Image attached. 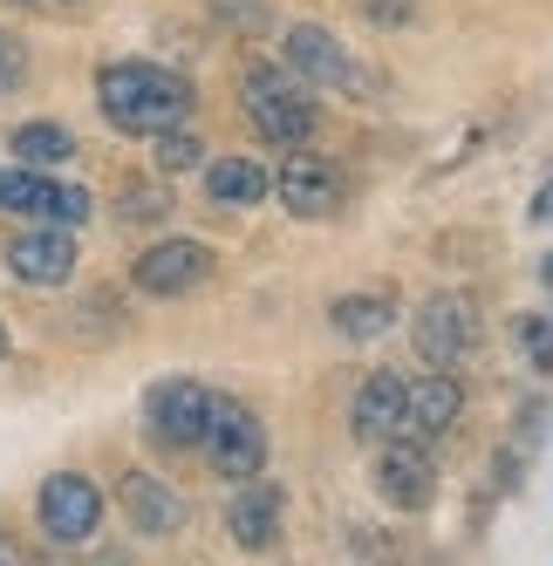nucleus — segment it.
Wrapping results in <instances>:
<instances>
[{
  "label": "nucleus",
  "instance_id": "1",
  "mask_svg": "<svg viewBox=\"0 0 553 566\" xmlns=\"http://www.w3.org/2000/svg\"><path fill=\"white\" fill-rule=\"evenodd\" d=\"M96 103L103 116L124 137H165V130H185L191 116V83L178 69H157V62H109L96 75Z\"/></svg>",
  "mask_w": 553,
  "mask_h": 566
},
{
  "label": "nucleus",
  "instance_id": "2",
  "mask_svg": "<svg viewBox=\"0 0 553 566\" xmlns=\"http://www.w3.org/2000/svg\"><path fill=\"white\" fill-rule=\"evenodd\" d=\"M240 103H247V124L267 144H281V150H301L314 137V124H322V109H314L307 83H294V75L273 69V62H247L240 69Z\"/></svg>",
  "mask_w": 553,
  "mask_h": 566
},
{
  "label": "nucleus",
  "instance_id": "3",
  "mask_svg": "<svg viewBox=\"0 0 553 566\" xmlns=\"http://www.w3.org/2000/svg\"><path fill=\"white\" fill-rule=\"evenodd\" d=\"M206 464L219 471V478H232V484H247V478H260V464H267V423L247 410V402H212V423H206Z\"/></svg>",
  "mask_w": 553,
  "mask_h": 566
},
{
  "label": "nucleus",
  "instance_id": "4",
  "mask_svg": "<svg viewBox=\"0 0 553 566\" xmlns=\"http://www.w3.org/2000/svg\"><path fill=\"white\" fill-rule=\"evenodd\" d=\"M0 212L34 219V226H83L90 219V191L83 185H55L49 171H0Z\"/></svg>",
  "mask_w": 553,
  "mask_h": 566
},
{
  "label": "nucleus",
  "instance_id": "5",
  "mask_svg": "<svg viewBox=\"0 0 553 566\" xmlns=\"http://www.w3.org/2000/svg\"><path fill=\"white\" fill-rule=\"evenodd\" d=\"M212 389L206 382H191V376H165V382H150V396H144V423H150V437L157 443H206V423H212Z\"/></svg>",
  "mask_w": 553,
  "mask_h": 566
},
{
  "label": "nucleus",
  "instance_id": "6",
  "mask_svg": "<svg viewBox=\"0 0 553 566\" xmlns=\"http://www.w3.org/2000/svg\"><path fill=\"white\" fill-rule=\"evenodd\" d=\"M410 335H417V355L430 369H451V361H465L479 348V307L465 294H430L417 307V321H410Z\"/></svg>",
  "mask_w": 553,
  "mask_h": 566
},
{
  "label": "nucleus",
  "instance_id": "7",
  "mask_svg": "<svg viewBox=\"0 0 553 566\" xmlns=\"http://www.w3.org/2000/svg\"><path fill=\"white\" fill-rule=\"evenodd\" d=\"M273 191H281V206L294 219H335L342 212V198H348V178L328 165V157H314V150H294L281 178H273Z\"/></svg>",
  "mask_w": 553,
  "mask_h": 566
},
{
  "label": "nucleus",
  "instance_id": "8",
  "mask_svg": "<svg viewBox=\"0 0 553 566\" xmlns=\"http://www.w3.org/2000/svg\"><path fill=\"white\" fill-rule=\"evenodd\" d=\"M96 518H103V492L83 478V471H55L42 484V533L62 539V546H83L96 533Z\"/></svg>",
  "mask_w": 553,
  "mask_h": 566
},
{
  "label": "nucleus",
  "instance_id": "9",
  "mask_svg": "<svg viewBox=\"0 0 553 566\" xmlns=\"http://www.w3.org/2000/svg\"><path fill=\"white\" fill-rule=\"evenodd\" d=\"M281 55H288V75H294V83H307V90H348V83H355L348 49L335 42L328 28H314V21H294V28H288Z\"/></svg>",
  "mask_w": 553,
  "mask_h": 566
},
{
  "label": "nucleus",
  "instance_id": "10",
  "mask_svg": "<svg viewBox=\"0 0 553 566\" xmlns=\"http://www.w3.org/2000/svg\"><path fill=\"white\" fill-rule=\"evenodd\" d=\"M206 273H212V253L199 247V239H165V247H150L137 260V287L157 294V301H171V294H191Z\"/></svg>",
  "mask_w": 553,
  "mask_h": 566
},
{
  "label": "nucleus",
  "instance_id": "11",
  "mask_svg": "<svg viewBox=\"0 0 553 566\" xmlns=\"http://www.w3.org/2000/svg\"><path fill=\"white\" fill-rule=\"evenodd\" d=\"M376 492L397 505V512H424L430 499H438V464L417 451V437H410V443L389 437V451H383V464H376Z\"/></svg>",
  "mask_w": 553,
  "mask_h": 566
},
{
  "label": "nucleus",
  "instance_id": "12",
  "mask_svg": "<svg viewBox=\"0 0 553 566\" xmlns=\"http://www.w3.org/2000/svg\"><path fill=\"white\" fill-rule=\"evenodd\" d=\"M226 533L240 539L247 553L281 546V484H273V478H247L240 492H232V505H226Z\"/></svg>",
  "mask_w": 553,
  "mask_h": 566
},
{
  "label": "nucleus",
  "instance_id": "13",
  "mask_svg": "<svg viewBox=\"0 0 553 566\" xmlns=\"http://www.w3.org/2000/svg\"><path fill=\"white\" fill-rule=\"evenodd\" d=\"M404 402H410V382H404V376H389V369H376L363 389H355V402H348L355 437H363V443L404 437Z\"/></svg>",
  "mask_w": 553,
  "mask_h": 566
},
{
  "label": "nucleus",
  "instance_id": "14",
  "mask_svg": "<svg viewBox=\"0 0 553 566\" xmlns=\"http://www.w3.org/2000/svg\"><path fill=\"white\" fill-rule=\"evenodd\" d=\"M8 260H14V280H28V287H62L75 273V239L69 226H34L8 247Z\"/></svg>",
  "mask_w": 553,
  "mask_h": 566
},
{
  "label": "nucleus",
  "instance_id": "15",
  "mask_svg": "<svg viewBox=\"0 0 553 566\" xmlns=\"http://www.w3.org/2000/svg\"><path fill=\"white\" fill-rule=\"evenodd\" d=\"M116 499H124V518L137 525V533H150V539H165V533L185 525V499L165 478H150V471H124L116 478Z\"/></svg>",
  "mask_w": 553,
  "mask_h": 566
},
{
  "label": "nucleus",
  "instance_id": "16",
  "mask_svg": "<svg viewBox=\"0 0 553 566\" xmlns=\"http://www.w3.org/2000/svg\"><path fill=\"white\" fill-rule=\"evenodd\" d=\"M465 410V382L451 369H430L410 382V402H404V437H445Z\"/></svg>",
  "mask_w": 553,
  "mask_h": 566
},
{
  "label": "nucleus",
  "instance_id": "17",
  "mask_svg": "<svg viewBox=\"0 0 553 566\" xmlns=\"http://www.w3.org/2000/svg\"><path fill=\"white\" fill-rule=\"evenodd\" d=\"M206 191H212V206L247 212V206H260V198L273 191V178H267L260 157H219V165H206Z\"/></svg>",
  "mask_w": 553,
  "mask_h": 566
},
{
  "label": "nucleus",
  "instance_id": "18",
  "mask_svg": "<svg viewBox=\"0 0 553 566\" xmlns=\"http://www.w3.org/2000/svg\"><path fill=\"white\" fill-rule=\"evenodd\" d=\"M328 321H335V335H348V342H376L383 328H397V294H383V287L342 294V301L328 307Z\"/></svg>",
  "mask_w": 553,
  "mask_h": 566
},
{
  "label": "nucleus",
  "instance_id": "19",
  "mask_svg": "<svg viewBox=\"0 0 553 566\" xmlns=\"http://www.w3.org/2000/svg\"><path fill=\"white\" fill-rule=\"evenodd\" d=\"M14 157H21L28 171H55V165H69V157H75V137L62 124H21L14 130Z\"/></svg>",
  "mask_w": 553,
  "mask_h": 566
},
{
  "label": "nucleus",
  "instance_id": "20",
  "mask_svg": "<svg viewBox=\"0 0 553 566\" xmlns=\"http://www.w3.org/2000/svg\"><path fill=\"white\" fill-rule=\"evenodd\" d=\"M199 157H206V144L191 130H165V137H157V171H199Z\"/></svg>",
  "mask_w": 553,
  "mask_h": 566
},
{
  "label": "nucleus",
  "instance_id": "21",
  "mask_svg": "<svg viewBox=\"0 0 553 566\" xmlns=\"http://www.w3.org/2000/svg\"><path fill=\"white\" fill-rule=\"evenodd\" d=\"M165 212H171V198L157 191V185H124V219L150 226V219H165Z\"/></svg>",
  "mask_w": 553,
  "mask_h": 566
},
{
  "label": "nucleus",
  "instance_id": "22",
  "mask_svg": "<svg viewBox=\"0 0 553 566\" xmlns=\"http://www.w3.org/2000/svg\"><path fill=\"white\" fill-rule=\"evenodd\" d=\"M21 83H28V49L14 42L8 28H0V96H14Z\"/></svg>",
  "mask_w": 553,
  "mask_h": 566
},
{
  "label": "nucleus",
  "instance_id": "23",
  "mask_svg": "<svg viewBox=\"0 0 553 566\" xmlns=\"http://www.w3.org/2000/svg\"><path fill=\"white\" fill-rule=\"evenodd\" d=\"M520 348H533V361H540V369H553V321L526 314V321H520Z\"/></svg>",
  "mask_w": 553,
  "mask_h": 566
},
{
  "label": "nucleus",
  "instance_id": "24",
  "mask_svg": "<svg viewBox=\"0 0 553 566\" xmlns=\"http://www.w3.org/2000/svg\"><path fill=\"white\" fill-rule=\"evenodd\" d=\"M0 566H28V546L14 533H0Z\"/></svg>",
  "mask_w": 553,
  "mask_h": 566
},
{
  "label": "nucleus",
  "instance_id": "25",
  "mask_svg": "<svg viewBox=\"0 0 553 566\" xmlns=\"http://www.w3.org/2000/svg\"><path fill=\"white\" fill-rule=\"evenodd\" d=\"M533 219H540V226H553V178H546V185H540V198H533Z\"/></svg>",
  "mask_w": 553,
  "mask_h": 566
},
{
  "label": "nucleus",
  "instance_id": "26",
  "mask_svg": "<svg viewBox=\"0 0 553 566\" xmlns=\"http://www.w3.org/2000/svg\"><path fill=\"white\" fill-rule=\"evenodd\" d=\"M42 8H83V0H42Z\"/></svg>",
  "mask_w": 553,
  "mask_h": 566
},
{
  "label": "nucleus",
  "instance_id": "27",
  "mask_svg": "<svg viewBox=\"0 0 553 566\" xmlns=\"http://www.w3.org/2000/svg\"><path fill=\"white\" fill-rule=\"evenodd\" d=\"M0 361H8V328H0Z\"/></svg>",
  "mask_w": 553,
  "mask_h": 566
},
{
  "label": "nucleus",
  "instance_id": "28",
  "mask_svg": "<svg viewBox=\"0 0 553 566\" xmlns=\"http://www.w3.org/2000/svg\"><path fill=\"white\" fill-rule=\"evenodd\" d=\"M14 8H42V0H14Z\"/></svg>",
  "mask_w": 553,
  "mask_h": 566
},
{
  "label": "nucleus",
  "instance_id": "29",
  "mask_svg": "<svg viewBox=\"0 0 553 566\" xmlns=\"http://www.w3.org/2000/svg\"><path fill=\"white\" fill-rule=\"evenodd\" d=\"M546 280H553V260H546Z\"/></svg>",
  "mask_w": 553,
  "mask_h": 566
}]
</instances>
